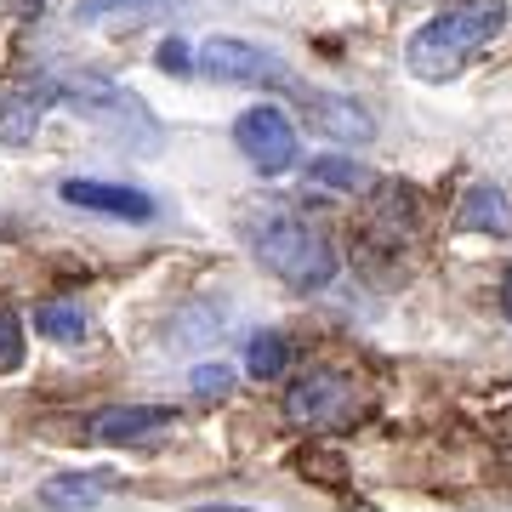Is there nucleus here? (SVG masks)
Here are the masks:
<instances>
[{"mask_svg":"<svg viewBox=\"0 0 512 512\" xmlns=\"http://www.w3.org/2000/svg\"><path fill=\"white\" fill-rule=\"evenodd\" d=\"M501 29H507V0H450V6H439V12L410 35L404 63H410L416 80H450V74H456L478 46H490Z\"/></svg>","mask_w":512,"mask_h":512,"instance_id":"nucleus-1","label":"nucleus"},{"mask_svg":"<svg viewBox=\"0 0 512 512\" xmlns=\"http://www.w3.org/2000/svg\"><path fill=\"white\" fill-rule=\"evenodd\" d=\"M251 251L274 279L296 285V291H325L336 279V251L330 239L313 228L308 217H296L285 205H262L251 217Z\"/></svg>","mask_w":512,"mask_h":512,"instance_id":"nucleus-2","label":"nucleus"},{"mask_svg":"<svg viewBox=\"0 0 512 512\" xmlns=\"http://www.w3.org/2000/svg\"><path fill=\"white\" fill-rule=\"evenodd\" d=\"M57 103H69L74 114L97 120V126L114 131L120 143L137 148V154H148V148L160 143V126H154V114L137 103V92L114 86L103 74H57Z\"/></svg>","mask_w":512,"mask_h":512,"instance_id":"nucleus-3","label":"nucleus"},{"mask_svg":"<svg viewBox=\"0 0 512 512\" xmlns=\"http://www.w3.org/2000/svg\"><path fill=\"white\" fill-rule=\"evenodd\" d=\"M359 410H365L359 382H353L348 370H330V365L296 376L291 393H285V416H291L296 427H348Z\"/></svg>","mask_w":512,"mask_h":512,"instance_id":"nucleus-4","label":"nucleus"},{"mask_svg":"<svg viewBox=\"0 0 512 512\" xmlns=\"http://www.w3.org/2000/svg\"><path fill=\"white\" fill-rule=\"evenodd\" d=\"M200 69L222 86H291V74L268 46H251V40L234 35H211L200 46Z\"/></svg>","mask_w":512,"mask_h":512,"instance_id":"nucleus-5","label":"nucleus"},{"mask_svg":"<svg viewBox=\"0 0 512 512\" xmlns=\"http://www.w3.org/2000/svg\"><path fill=\"white\" fill-rule=\"evenodd\" d=\"M234 137H239V148H245V160H251L262 177H285L296 165V126L279 109H268V103H256V109L239 114Z\"/></svg>","mask_w":512,"mask_h":512,"instance_id":"nucleus-6","label":"nucleus"},{"mask_svg":"<svg viewBox=\"0 0 512 512\" xmlns=\"http://www.w3.org/2000/svg\"><path fill=\"white\" fill-rule=\"evenodd\" d=\"M52 103H57V74H52V80H46V74L6 80V86H0V143L23 148L40 131V120H46Z\"/></svg>","mask_w":512,"mask_h":512,"instance_id":"nucleus-7","label":"nucleus"},{"mask_svg":"<svg viewBox=\"0 0 512 512\" xmlns=\"http://www.w3.org/2000/svg\"><path fill=\"white\" fill-rule=\"evenodd\" d=\"M63 200L80 205V211H97V217H120V222H148L154 217V194L131 183H92V177H69L63 183Z\"/></svg>","mask_w":512,"mask_h":512,"instance_id":"nucleus-8","label":"nucleus"},{"mask_svg":"<svg viewBox=\"0 0 512 512\" xmlns=\"http://www.w3.org/2000/svg\"><path fill=\"white\" fill-rule=\"evenodd\" d=\"M165 433H171V410L160 404H114L92 421V439L103 444H154Z\"/></svg>","mask_w":512,"mask_h":512,"instance_id":"nucleus-9","label":"nucleus"},{"mask_svg":"<svg viewBox=\"0 0 512 512\" xmlns=\"http://www.w3.org/2000/svg\"><path fill=\"white\" fill-rule=\"evenodd\" d=\"M308 126L330 143H370L376 137V120L348 97H308Z\"/></svg>","mask_w":512,"mask_h":512,"instance_id":"nucleus-10","label":"nucleus"},{"mask_svg":"<svg viewBox=\"0 0 512 512\" xmlns=\"http://www.w3.org/2000/svg\"><path fill=\"white\" fill-rule=\"evenodd\" d=\"M120 490V473H57V478H46L40 484V501L46 507H69V512H80V507H97L103 495H114Z\"/></svg>","mask_w":512,"mask_h":512,"instance_id":"nucleus-11","label":"nucleus"},{"mask_svg":"<svg viewBox=\"0 0 512 512\" xmlns=\"http://www.w3.org/2000/svg\"><path fill=\"white\" fill-rule=\"evenodd\" d=\"M456 222L467 228V234H507L512 228V211H507V200L495 194V188H467L461 194V211H456Z\"/></svg>","mask_w":512,"mask_h":512,"instance_id":"nucleus-12","label":"nucleus"},{"mask_svg":"<svg viewBox=\"0 0 512 512\" xmlns=\"http://www.w3.org/2000/svg\"><path fill=\"white\" fill-rule=\"evenodd\" d=\"M35 330L52 336V342H86V308L80 302H40Z\"/></svg>","mask_w":512,"mask_h":512,"instance_id":"nucleus-13","label":"nucleus"},{"mask_svg":"<svg viewBox=\"0 0 512 512\" xmlns=\"http://www.w3.org/2000/svg\"><path fill=\"white\" fill-rule=\"evenodd\" d=\"M285 359H291V348L279 342L274 330L251 336V348H245V370H251V376H279V370H285Z\"/></svg>","mask_w":512,"mask_h":512,"instance_id":"nucleus-14","label":"nucleus"},{"mask_svg":"<svg viewBox=\"0 0 512 512\" xmlns=\"http://www.w3.org/2000/svg\"><path fill=\"white\" fill-rule=\"evenodd\" d=\"M165 0H80V23H109V18H143Z\"/></svg>","mask_w":512,"mask_h":512,"instance_id":"nucleus-15","label":"nucleus"},{"mask_svg":"<svg viewBox=\"0 0 512 512\" xmlns=\"http://www.w3.org/2000/svg\"><path fill=\"white\" fill-rule=\"evenodd\" d=\"M308 177H313V183H325V188H353V183H359V165L342 160V154H325V160L308 165Z\"/></svg>","mask_w":512,"mask_h":512,"instance_id":"nucleus-16","label":"nucleus"},{"mask_svg":"<svg viewBox=\"0 0 512 512\" xmlns=\"http://www.w3.org/2000/svg\"><path fill=\"white\" fill-rule=\"evenodd\" d=\"M228 387H234V370L228 365H200L194 370V393H200V399H228Z\"/></svg>","mask_w":512,"mask_h":512,"instance_id":"nucleus-17","label":"nucleus"},{"mask_svg":"<svg viewBox=\"0 0 512 512\" xmlns=\"http://www.w3.org/2000/svg\"><path fill=\"white\" fill-rule=\"evenodd\" d=\"M23 365V325L12 313H0V370H18Z\"/></svg>","mask_w":512,"mask_h":512,"instance_id":"nucleus-18","label":"nucleus"},{"mask_svg":"<svg viewBox=\"0 0 512 512\" xmlns=\"http://www.w3.org/2000/svg\"><path fill=\"white\" fill-rule=\"evenodd\" d=\"M160 63H165L171 74H188V46H183V40H165V46H160Z\"/></svg>","mask_w":512,"mask_h":512,"instance_id":"nucleus-19","label":"nucleus"},{"mask_svg":"<svg viewBox=\"0 0 512 512\" xmlns=\"http://www.w3.org/2000/svg\"><path fill=\"white\" fill-rule=\"evenodd\" d=\"M507 319H512V274H507Z\"/></svg>","mask_w":512,"mask_h":512,"instance_id":"nucleus-20","label":"nucleus"}]
</instances>
